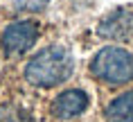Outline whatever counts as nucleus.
<instances>
[{
    "instance_id": "6",
    "label": "nucleus",
    "mask_w": 133,
    "mask_h": 122,
    "mask_svg": "<svg viewBox=\"0 0 133 122\" xmlns=\"http://www.w3.org/2000/svg\"><path fill=\"white\" fill-rule=\"evenodd\" d=\"M106 122H133V91L117 95L104 111Z\"/></svg>"
},
{
    "instance_id": "2",
    "label": "nucleus",
    "mask_w": 133,
    "mask_h": 122,
    "mask_svg": "<svg viewBox=\"0 0 133 122\" xmlns=\"http://www.w3.org/2000/svg\"><path fill=\"white\" fill-rule=\"evenodd\" d=\"M90 75L108 86H122L133 81V54L124 48L108 45L92 57Z\"/></svg>"
},
{
    "instance_id": "3",
    "label": "nucleus",
    "mask_w": 133,
    "mask_h": 122,
    "mask_svg": "<svg viewBox=\"0 0 133 122\" xmlns=\"http://www.w3.org/2000/svg\"><path fill=\"white\" fill-rule=\"evenodd\" d=\"M38 38V27L32 21H18L5 27L2 32V50L9 57H18L27 52Z\"/></svg>"
},
{
    "instance_id": "4",
    "label": "nucleus",
    "mask_w": 133,
    "mask_h": 122,
    "mask_svg": "<svg viewBox=\"0 0 133 122\" xmlns=\"http://www.w3.org/2000/svg\"><path fill=\"white\" fill-rule=\"evenodd\" d=\"M86 108H88V95L79 88L63 91L52 102V115L56 120H72V118L81 115Z\"/></svg>"
},
{
    "instance_id": "5",
    "label": "nucleus",
    "mask_w": 133,
    "mask_h": 122,
    "mask_svg": "<svg viewBox=\"0 0 133 122\" xmlns=\"http://www.w3.org/2000/svg\"><path fill=\"white\" fill-rule=\"evenodd\" d=\"M97 34L104 38H129L133 34V11L117 9L97 25Z\"/></svg>"
},
{
    "instance_id": "1",
    "label": "nucleus",
    "mask_w": 133,
    "mask_h": 122,
    "mask_svg": "<svg viewBox=\"0 0 133 122\" xmlns=\"http://www.w3.org/2000/svg\"><path fill=\"white\" fill-rule=\"evenodd\" d=\"M75 61L68 48L63 45H50L45 50L36 52L25 66V79L32 86L52 88L56 84H63L72 75Z\"/></svg>"
}]
</instances>
